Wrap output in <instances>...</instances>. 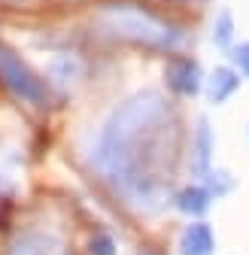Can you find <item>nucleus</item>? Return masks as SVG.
Instances as JSON below:
<instances>
[{
	"instance_id": "obj_5",
	"label": "nucleus",
	"mask_w": 249,
	"mask_h": 255,
	"mask_svg": "<svg viewBox=\"0 0 249 255\" xmlns=\"http://www.w3.org/2000/svg\"><path fill=\"white\" fill-rule=\"evenodd\" d=\"M164 82L179 98H195L204 91V73L201 64L192 55H170L164 64Z\"/></svg>"
},
{
	"instance_id": "obj_11",
	"label": "nucleus",
	"mask_w": 249,
	"mask_h": 255,
	"mask_svg": "<svg viewBox=\"0 0 249 255\" xmlns=\"http://www.w3.org/2000/svg\"><path fill=\"white\" fill-rule=\"evenodd\" d=\"M116 252H119V243L107 231H98L95 237L88 240V255H116Z\"/></svg>"
},
{
	"instance_id": "obj_7",
	"label": "nucleus",
	"mask_w": 249,
	"mask_h": 255,
	"mask_svg": "<svg viewBox=\"0 0 249 255\" xmlns=\"http://www.w3.org/2000/svg\"><path fill=\"white\" fill-rule=\"evenodd\" d=\"M240 88V73L234 67H228V64H222V67H216L207 79H204V94L207 101L213 107H222L225 101H231L234 94Z\"/></svg>"
},
{
	"instance_id": "obj_13",
	"label": "nucleus",
	"mask_w": 249,
	"mask_h": 255,
	"mask_svg": "<svg viewBox=\"0 0 249 255\" xmlns=\"http://www.w3.org/2000/svg\"><path fill=\"white\" fill-rule=\"evenodd\" d=\"M137 255H164V252H158V249H140Z\"/></svg>"
},
{
	"instance_id": "obj_2",
	"label": "nucleus",
	"mask_w": 249,
	"mask_h": 255,
	"mask_svg": "<svg viewBox=\"0 0 249 255\" xmlns=\"http://www.w3.org/2000/svg\"><path fill=\"white\" fill-rule=\"evenodd\" d=\"M98 27L119 43H131L152 52H176L182 43V27L170 18L152 12L134 0H113L98 9Z\"/></svg>"
},
{
	"instance_id": "obj_12",
	"label": "nucleus",
	"mask_w": 249,
	"mask_h": 255,
	"mask_svg": "<svg viewBox=\"0 0 249 255\" xmlns=\"http://www.w3.org/2000/svg\"><path fill=\"white\" fill-rule=\"evenodd\" d=\"M231 61H234V70L249 79V40L231 49Z\"/></svg>"
},
{
	"instance_id": "obj_1",
	"label": "nucleus",
	"mask_w": 249,
	"mask_h": 255,
	"mask_svg": "<svg viewBox=\"0 0 249 255\" xmlns=\"http://www.w3.org/2000/svg\"><path fill=\"white\" fill-rule=\"evenodd\" d=\"M176 158V116L161 91H137L122 101L91 146V164L122 201L155 213L170 198Z\"/></svg>"
},
{
	"instance_id": "obj_3",
	"label": "nucleus",
	"mask_w": 249,
	"mask_h": 255,
	"mask_svg": "<svg viewBox=\"0 0 249 255\" xmlns=\"http://www.w3.org/2000/svg\"><path fill=\"white\" fill-rule=\"evenodd\" d=\"M0 85H3L15 101L34 107V110H46L52 104V82L43 79L6 43H0Z\"/></svg>"
},
{
	"instance_id": "obj_6",
	"label": "nucleus",
	"mask_w": 249,
	"mask_h": 255,
	"mask_svg": "<svg viewBox=\"0 0 249 255\" xmlns=\"http://www.w3.org/2000/svg\"><path fill=\"white\" fill-rule=\"evenodd\" d=\"M176 249H179V255H213L216 252V234L204 219H192L179 231Z\"/></svg>"
},
{
	"instance_id": "obj_9",
	"label": "nucleus",
	"mask_w": 249,
	"mask_h": 255,
	"mask_svg": "<svg viewBox=\"0 0 249 255\" xmlns=\"http://www.w3.org/2000/svg\"><path fill=\"white\" fill-rule=\"evenodd\" d=\"M192 170L198 176H207L213 170V131H210V122L201 119L195 134H192Z\"/></svg>"
},
{
	"instance_id": "obj_8",
	"label": "nucleus",
	"mask_w": 249,
	"mask_h": 255,
	"mask_svg": "<svg viewBox=\"0 0 249 255\" xmlns=\"http://www.w3.org/2000/svg\"><path fill=\"white\" fill-rule=\"evenodd\" d=\"M173 207H176L182 216H189V219H201V216L213 207V191H210L204 182H192V185L179 188L176 195H173Z\"/></svg>"
},
{
	"instance_id": "obj_10",
	"label": "nucleus",
	"mask_w": 249,
	"mask_h": 255,
	"mask_svg": "<svg viewBox=\"0 0 249 255\" xmlns=\"http://www.w3.org/2000/svg\"><path fill=\"white\" fill-rule=\"evenodd\" d=\"M210 40H213L216 49H234V15L228 9H222L219 15L213 18Z\"/></svg>"
},
{
	"instance_id": "obj_4",
	"label": "nucleus",
	"mask_w": 249,
	"mask_h": 255,
	"mask_svg": "<svg viewBox=\"0 0 249 255\" xmlns=\"http://www.w3.org/2000/svg\"><path fill=\"white\" fill-rule=\"evenodd\" d=\"M6 255H73L70 243L46 228H21L6 243Z\"/></svg>"
}]
</instances>
